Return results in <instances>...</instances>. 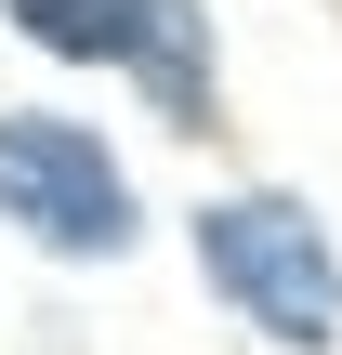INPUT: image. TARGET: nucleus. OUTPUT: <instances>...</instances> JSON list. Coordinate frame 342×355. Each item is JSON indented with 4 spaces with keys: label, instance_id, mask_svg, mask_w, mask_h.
<instances>
[{
    "label": "nucleus",
    "instance_id": "1",
    "mask_svg": "<svg viewBox=\"0 0 342 355\" xmlns=\"http://www.w3.org/2000/svg\"><path fill=\"white\" fill-rule=\"evenodd\" d=\"M198 263L224 277V303H250L277 343H342V263L316 237V211L290 198H224L198 211Z\"/></svg>",
    "mask_w": 342,
    "mask_h": 355
},
{
    "label": "nucleus",
    "instance_id": "2",
    "mask_svg": "<svg viewBox=\"0 0 342 355\" xmlns=\"http://www.w3.org/2000/svg\"><path fill=\"white\" fill-rule=\"evenodd\" d=\"M0 211L53 250H119L132 237V198H119V158L79 132V119H0Z\"/></svg>",
    "mask_w": 342,
    "mask_h": 355
},
{
    "label": "nucleus",
    "instance_id": "3",
    "mask_svg": "<svg viewBox=\"0 0 342 355\" xmlns=\"http://www.w3.org/2000/svg\"><path fill=\"white\" fill-rule=\"evenodd\" d=\"M13 13H26V40L92 53V66H145L158 53V0H13Z\"/></svg>",
    "mask_w": 342,
    "mask_h": 355
}]
</instances>
